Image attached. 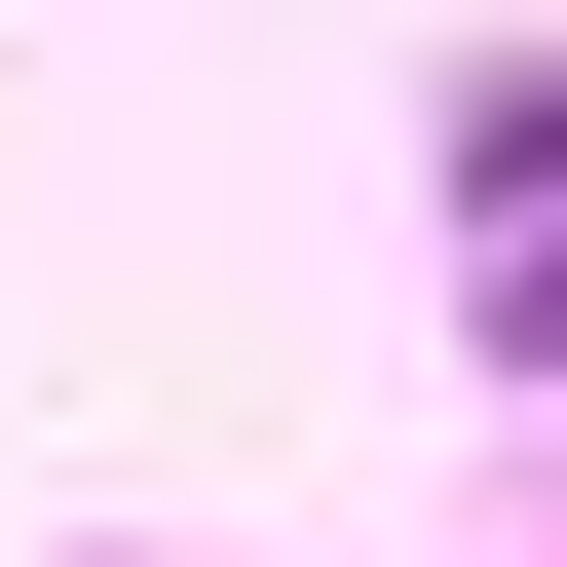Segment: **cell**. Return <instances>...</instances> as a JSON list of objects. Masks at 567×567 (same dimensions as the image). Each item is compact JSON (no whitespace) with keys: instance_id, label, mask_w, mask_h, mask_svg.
Returning a JSON list of instances; mask_svg holds the SVG:
<instances>
[{"instance_id":"cell-1","label":"cell","mask_w":567,"mask_h":567,"mask_svg":"<svg viewBox=\"0 0 567 567\" xmlns=\"http://www.w3.org/2000/svg\"><path fill=\"white\" fill-rule=\"evenodd\" d=\"M454 341H492V379H567V76H492V114H454Z\"/></svg>"}]
</instances>
